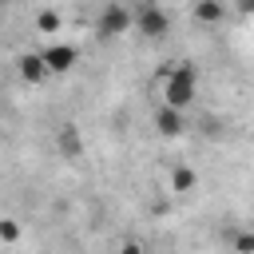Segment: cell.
<instances>
[{
    "instance_id": "obj_12",
    "label": "cell",
    "mask_w": 254,
    "mask_h": 254,
    "mask_svg": "<svg viewBox=\"0 0 254 254\" xmlns=\"http://www.w3.org/2000/svg\"><path fill=\"white\" fill-rule=\"evenodd\" d=\"M20 238V222L16 218H0V242H16Z\"/></svg>"
},
{
    "instance_id": "obj_7",
    "label": "cell",
    "mask_w": 254,
    "mask_h": 254,
    "mask_svg": "<svg viewBox=\"0 0 254 254\" xmlns=\"http://www.w3.org/2000/svg\"><path fill=\"white\" fill-rule=\"evenodd\" d=\"M56 147H60V155H64V159H79V155H83V143H79V131H75L71 123H67V127H64L60 135H56Z\"/></svg>"
},
{
    "instance_id": "obj_6",
    "label": "cell",
    "mask_w": 254,
    "mask_h": 254,
    "mask_svg": "<svg viewBox=\"0 0 254 254\" xmlns=\"http://www.w3.org/2000/svg\"><path fill=\"white\" fill-rule=\"evenodd\" d=\"M16 67H20V79L24 83H44L48 79V67H44V56L40 52H24Z\"/></svg>"
},
{
    "instance_id": "obj_4",
    "label": "cell",
    "mask_w": 254,
    "mask_h": 254,
    "mask_svg": "<svg viewBox=\"0 0 254 254\" xmlns=\"http://www.w3.org/2000/svg\"><path fill=\"white\" fill-rule=\"evenodd\" d=\"M40 56H44L48 75H52V71H56V75H60V71H71V67H75V60H79V52H75L71 44H48Z\"/></svg>"
},
{
    "instance_id": "obj_9",
    "label": "cell",
    "mask_w": 254,
    "mask_h": 254,
    "mask_svg": "<svg viewBox=\"0 0 254 254\" xmlns=\"http://www.w3.org/2000/svg\"><path fill=\"white\" fill-rule=\"evenodd\" d=\"M194 187H198L194 167H175V171H171V190H175V194H190Z\"/></svg>"
},
{
    "instance_id": "obj_1",
    "label": "cell",
    "mask_w": 254,
    "mask_h": 254,
    "mask_svg": "<svg viewBox=\"0 0 254 254\" xmlns=\"http://www.w3.org/2000/svg\"><path fill=\"white\" fill-rule=\"evenodd\" d=\"M198 95V71L194 64H175L167 75H163V103L175 107V111H187Z\"/></svg>"
},
{
    "instance_id": "obj_13",
    "label": "cell",
    "mask_w": 254,
    "mask_h": 254,
    "mask_svg": "<svg viewBox=\"0 0 254 254\" xmlns=\"http://www.w3.org/2000/svg\"><path fill=\"white\" fill-rule=\"evenodd\" d=\"M119 254H143V246H139V242H123V246H119Z\"/></svg>"
},
{
    "instance_id": "obj_8",
    "label": "cell",
    "mask_w": 254,
    "mask_h": 254,
    "mask_svg": "<svg viewBox=\"0 0 254 254\" xmlns=\"http://www.w3.org/2000/svg\"><path fill=\"white\" fill-rule=\"evenodd\" d=\"M222 16H226L222 0H194V20L198 24H222Z\"/></svg>"
},
{
    "instance_id": "obj_2",
    "label": "cell",
    "mask_w": 254,
    "mask_h": 254,
    "mask_svg": "<svg viewBox=\"0 0 254 254\" xmlns=\"http://www.w3.org/2000/svg\"><path fill=\"white\" fill-rule=\"evenodd\" d=\"M127 28H135V12H131L127 4H119V0L103 4L99 20H95V36H99V40H119Z\"/></svg>"
},
{
    "instance_id": "obj_11",
    "label": "cell",
    "mask_w": 254,
    "mask_h": 254,
    "mask_svg": "<svg viewBox=\"0 0 254 254\" xmlns=\"http://www.w3.org/2000/svg\"><path fill=\"white\" fill-rule=\"evenodd\" d=\"M230 242H234V254H254V230H238Z\"/></svg>"
},
{
    "instance_id": "obj_3",
    "label": "cell",
    "mask_w": 254,
    "mask_h": 254,
    "mask_svg": "<svg viewBox=\"0 0 254 254\" xmlns=\"http://www.w3.org/2000/svg\"><path fill=\"white\" fill-rule=\"evenodd\" d=\"M135 32H139L143 40H163V36L171 32V16H167L155 0H147V4L135 12Z\"/></svg>"
},
{
    "instance_id": "obj_5",
    "label": "cell",
    "mask_w": 254,
    "mask_h": 254,
    "mask_svg": "<svg viewBox=\"0 0 254 254\" xmlns=\"http://www.w3.org/2000/svg\"><path fill=\"white\" fill-rule=\"evenodd\" d=\"M183 127H187L183 111H175V107H167V103L155 111V131H159L163 139H175V135H183Z\"/></svg>"
},
{
    "instance_id": "obj_10",
    "label": "cell",
    "mask_w": 254,
    "mask_h": 254,
    "mask_svg": "<svg viewBox=\"0 0 254 254\" xmlns=\"http://www.w3.org/2000/svg\"><path fill=\"white\" fill-rule=\"evenodd\" d=\"M60 24H64V20H60V12H52V8H44V12L36 16V28H40V32H60Z\"/></svg>"
},
{
    "instance_id": "obj_14",
    "label": "cell",
    "mask_w": 254,
    "mask_h": 254,
    "mask_svg": "<svg viewBox=\"0 0 254 254\" xmlns=\"http://www.w3.org/2000/svg\"><path fill=\"white\" fill-rule=\"evenodd\" d=\"M238 8L242 12H254V0H238Z\"/></svg>"
}]
</instances>
